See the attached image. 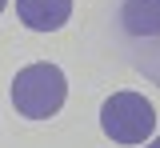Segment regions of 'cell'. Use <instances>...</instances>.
<instances>
[{"mask_svg":"<svg viewBox=\"0 0 160 148\" xmlns=\"http://www.w3.org/2000/svg\"><path fill=\"white\" fill-rule=\"evenodd\" d=\"M64 96H68V80L56 64H28L20 68L16 80H12V104H16L20 116L28 120H48L64 108Z\"/></svg>","mask_w":160,"mask_h":148,"instance_id":"obj_1","label":"cell"},{"mask_svg":"<svg viewBox=\"0 0 160 148\" xmlns=\"http://www.w3.org/2000/svg\"><path fill=\"white\" fill-rule=\"evenodd\" d=\"M100 128L104 136H112L116 144H140L152 136L156 128V108L148 104L140 92L124 88V92H112L104 108H100Z\"/></svg>","mask_w":160,"mask_h":148,"instance_id":"obj_2","label":"cell"},{"mask_svg":"<svg viewBox=\"0 0 160 148\" xmlns=\"http://www.w3.org/2000/svg\"><path fill=\"white\" fill-rule=\"evenodd\" d=\"M16 16L32 32H56L72 16V0H16Z\"/></svg>","mask_w":160,"mask_h":148,"instance_id":"obj_3","label":"cell"},{"mask_svg":"<svg viewBox=\"0 0 160 148\" xmlns=\"http://www.w3.org/2000/svg\"><path fill=\"white\" fill-rule=\"evenodd\" d=\"M120 28L132 40L160 36V0H124L120 4Z\"/></svg>","mask_w":160,"mask_h":148,"instance_id":"obj_4","label":"cell"},{"mask_svg":"<svg viewBox=\"0 0 160 148\" xmlns=\"http://www.w3.org/2000/svg\"><path fill=\"white\" fill-rule=\"evenodd\" d=\"M128 56H132V64H136L152 84H160V40H156V36L132 44V48H128Z\"/></svg>","mask_w":160,"mask_h":148,"instance_id":"obj_5","label":"cell"},{"mask_svg":"<svg viewBox=\"0 0 160 148\" xmlns=\"http://www.w3.org/2000/svg\"><path fill=\"white\" fill-rule=\"evenodd\" d=\"M144 148H160V136H156V140H152V144H144Z\"/></svg>","mask_w":160,"mask_h":148,"instance_id":"obj_6","label":"cell"},{"mask_svg":"<svg viewBox=\"0 0 160 148\" xmlns=\"http://www.w3.org/2000/svg\"><path fill=\"white\" fill-rule=\"evenodd\" d=\"M4 8H8V0H0V12H4Z\"/></svg>","mask_w":160,"mask_h":148,"instance_id":"obj_7","label":"cell"}]
</instances>
